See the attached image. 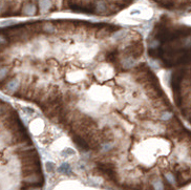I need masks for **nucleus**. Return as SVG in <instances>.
<instances>
[{
  "instance_id": "f257e3e1",
  "label": "nucleus",
  "mask_w": 191,
  "mask_h": 190,
  "mask_svg": "<svg viewBox=\"0 0 191 190\" xmlns=\"http://www.w3.org/2000/svg\"><path fill=\"white\" fill-rule=\"evenodd\" d=\"M138 32L104 22L43 20L15 53L12 96L34 103L85 151L141 162L185 125L143 57Z\"/></svg>"
},
{
  "instance_id": "f03ea898",
  "label": "nucleus",
  "mask_w": 191,
  "mask_h": 190,
  "mask_svg": "<svg viewBox=\"0 0 191 190\" xmlns=\"http://www.w3.org/2000/svg\"><path fill=\"white\" fill-rule=\"evenodd\" d=\"M40 158L23 122L0 99V190H42Z\"/></svg>"
},
{
  "instance_id": "7ed1b4c3",
  "label": "nucleus",
  "mask_w": 191,
  "mask_h": 190,
  "mask_svg": "<svg viewBox=\"0 0 191 190\" xmlns=\"http://www.w3.org/2000/svg\"><path fill=\"white\" fill-rule=\"evenodd\" d=\"M135 0H0V19L37 17L70 12L108 17L120 13Z\"/></svg>"
},
{
  "instance_id": "20e7f679",
  "label": "nucleus",
  "mask_w": 191,
  "mask_h": 190,
  "mask_svg": "<svg viewBox=\"0 0 191 190\" xmlns=\"http://www.w3.org/2000/svg\"><path fill=\"white\" fill-rule=\"evenodd\" d=\"M164 43L179 56L171 75V89L177 109L191 125V29L174 26Z\"/></svg>"
},
{
  "instance_id": "39448f33",
  "label": "nucleus",
  "mask_w": 191,
  "mask_h": 190,
  "mask_svg": "<svg viewBox=\"0 0 191 190\" xmlns=\"http://www.w3.org/2000/svg\"><path fill=\"white\" fill-rule=\"evenodd\" d=\"M150 1L167 12H191V0H150Z\"/></svg>"
}]
</instances>
